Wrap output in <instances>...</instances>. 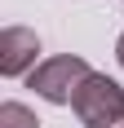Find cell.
Masks as SVG:
<instances>
[{"label": "cell", "mask_w": 124, "mask_h": 128, "mask_svg": "<svg viewBox=\"0 0 124 128\" xmlns=\"http://www.w3.org/2000/svg\"><path fill=\"white\" fill-rule=\"evenodd\" d=\"M93 75V66L84 62V58H75V53H58V58H44V62L27 75V88H36V97H44V102L53 106H71L75 93H80V84Z\"/></svg>", "instance_id": "obj_1"}, {"label": "cell", "mask_w": 124, "mask_h": 128, "mask_svg": "<svg viewBox=\"0 0 124 128\" xmlns=\"http://www.w3.org/2000/svg\"><path fill=\"white\" fill-rule=\"evenodd\" d=\"M0 128H40V119L31 115L22 102H5L0 106Z\"/></svg>", "instance_id": "obj_4"}, {"label": "cell", "mask_w": 124, "mask_h": 128, "mask_svg": "<svg viewBox=\"0 0 124 128\" xmlns=\"http://www.w3.org/2000/svg\"><path fill=\"white\" fill-rule=\"evenodd\" d=\"M36 53H40V40L36 31H27V26H5L0 31V75H27V71H36Z\"/></svg>", "instance_id": "obj_3"}, {"label": "cell", "mask_w": 124, "mask_h": 128, "mask_svg": "<svg viewBox=\"0 0 124 128\" xmlns=\"http://www.w3.org/2000/svg\"><path fill=\"white\" fill-rule=\"evenodd\" d=\"M71 110L80 115L84 128H111V124L124 119V88L115 84L111 75H98V71H93V75L80 84Z\"/></svg>", "instance_id": "obj_2"}, {"label": "cell", "mask_w": 124, "mask_h": 128, "mask_svg": "<svg viewBox=\"0 0 124 128\" xmlns=\"http://www.w3.org/2000/svg\"><path fill=\"white\" fill-rule=\"evenodd\" d=\"M111 128H124V119H120V124H111Z\"/></svg>", "instance_id": "obj_6"}, {"label": "cell", "mask_w": 124, "mask_h": 128, "mask_svg": "<svg viewBox=\"0 0 124 128\" xmlns=\"http://www.w3.org/2000/svg\"><path fill=\"white\" fill-rule=\"evenodd\" d=\"M115 58H120V66H124V36L115 40Z\"/></svg>", "instance_id": "obj_5"}]
</instances>
